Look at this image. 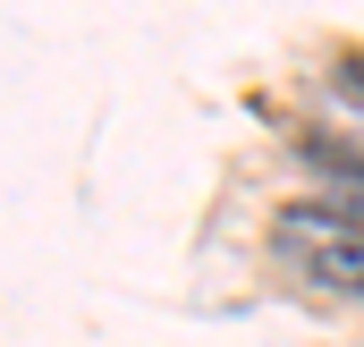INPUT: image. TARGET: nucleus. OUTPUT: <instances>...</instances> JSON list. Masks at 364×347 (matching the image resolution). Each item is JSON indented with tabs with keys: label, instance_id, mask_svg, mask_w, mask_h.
I'll return each mask as SVG.
<instances>
[{
	"label": "nucleus",
	"instance_id": "f257e3e1",
	"mask_svg": "<svg viewBox=\"0 0 364 347\" xmlns=\"http://www.w3.org/2000/svg\"><path fill=\"white\" fill-rule=\"evenodd\" d=\"M272 246L288 271H305L331 297H364V195H314L272 220Z\"/></svg>",
	"mask_w": 364,
	"mask_h": 347
}]
</instances>
